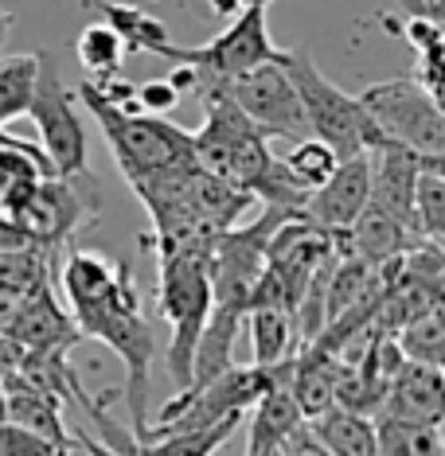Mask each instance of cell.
I'll return each instance as SVG.
<instances>
[{"instance_id":"484cf974","label":"cell","mask_w":445,"mask_h":456,"mask_svg":"<svg viewBox=\"0 0 445 456\" xmlns=\"http://www.w3.org/2000/svg\"><path fill=\"white\" fill-rule=\"evenodd\" d=\"M51 250H0V289L32 297L51 289Z\"/></svg>"},{"instance_id":"cb8c5ba5","label":"cell","mask_w":445,"mask_h":456,"mask_svg":"<svg viewBox=\"0 0 445 456\" xmlns=\"http://www.w3.org/2000/svg\"><path fill=\"white\" fill-rule=\"evenodd\" d=\"M395 344L402 351V359L441 367V359H445V320H441V305H430V308H422L418 316H410L407 324L395 331Z\"/></svg>"},{"instance_id":"9c48e42d","label":"cell","mask_w":445,"mask_h":456,"mask_svg":"<svg viewBox=\"0 0 445 456\" xmlns=\"http://www.w3.org/2000/svg\"><path fill=\"white\" fill-rule=\"evenodd\" d=\"M102 211V195L90 172L82 175H47V180L32 183V191L20 200V207L8 219L24 226L39 250L55 254L70 234L90 226Z\"/></svg>"},{"instance_id":"d6986e66","label":"cell","mask_w":445,"mask_h":456,"mask_svg":"<svg viewBox=\"0 0 445 456\" xmlns=\"http://www.w3.org/2000/svg\"><path fill=\"white\" fill-rule=\"evenodd\" d=\"M47 175L51 164L39 144L0 133V215H12L20 200L32 191V183L47 180Z\"/></svg>"},{"instance_id":"44dd1931","label":"cell","mask_w":445,"mask_h":456,"mask_svg":"<svg viewBox=\"0 0 445 456\" xmlns=\"http://www.w3.org/2000/svg\"><path fill=\"white\" fill-rule=\"evenodd\" d=\"M309 433L317 437V444H325L333 456H379V441H375V418L351 410H325L320 418L305 421Z\"/></svg>"},{"instance_id":"d6a6232c","label":"cell","mask_w":445,"mask_h":456,"mask_svg":"<svg viewBox=\"0 0 445 456\" xmlns=\"http://www.w3.org/2000/svg\"><path fill=\"white\" fill-rule=\"evenodd\" d=\"M203 4H207V12H211V16H219V20H235V16L243 12V8H239V0H203Z\"/></svg>"},{"instance_id":"6da1fadb","label":"cell","mask_w":445,"mask_h":456,"mask_svg":"<svg viewBox=\"0 0 445 456\" xmlns=\"http://www.w3.org/2000/svg\"><path fill=\"white\" fill-rule=\"evenodd\" d=\"M70 324L78 339H102L113 355L126 362V398H129V418H133V437H141L149 425V375L152 359H157V336H152L149 320L141 308V293L133 281L129 265H113V281L102 289L95 300L78 308H67Z\"/></svg>"},{"instance_id":"8fae6325","label":"cell","mask_w":445,"mask_h":456,"mask_svg":"<svg viewBox=\"0 0 445 456\" xmlns=\"http://www.w3.org/2000/svg\"><path fill=\"white\" fill-rule=\"evenodd\" d=\"M219 90L246 113V118L254 121L258 129L266 133V137H285V141L309 137L301 102H297L293 82L285 78L282 59H274V63H258V67H251V70H243V75L227 78Z\"/></svg>"},{"instance_id":"ba28073f","label":"cell","mask_w":445,"mask_h":456,"mask_svg":"<svg viewBox=\"0 0 445 456\" xmlns=\"http://www.w3.org/2000/svg\"><path fill=\"white\" fill-rule=\"evenodd\" d=\"M266 12H270V8H243V12L231 20V28L215 36L211 44H203V47L172 44L169 55H164V63L192 67L195 90H200V94L219 90L227 78L243 75V70H251L258 63H274V59H282V47H274Z\"/></svg>"},{"instance_id":"7402d4cb","label":"cell","mask_w":445,"mask_h":456,"mask_svg":"<svg viewBox=\"0 0 445 456\" xmlns=\"http://www.w3.org/2000/svg\"><path fill=\"white\" fill-rule=\"evenodd\" d=\"M246 413L223 418L203 429H188V433H164V437H149V441H133V456H215L231 441V433L243 425Z\"/></svg>"},{"instance_id":"5b68a950","label":"cell","mask_w":445,"mask_h":456,"mask_svg":"<svg viewBox=\"0 0 445 456\" xmlns=\"http://www.w3.org/2000/svg\"><path fill=\"white\" fill-rule=\"evenodd\" d=\"M195 164L211 175L239 183L243 191H254V183L274 164L270 137L235 106L223 90L203 94V126L192 133Z\"/></svg>"},{"instance_id":"f546056e","label":"cell","mask_w":445,"mask_h":456,"mask_svg":"<svg viewBox=\"0 0 445 456\" xmlns=\"http://www.w3.org/2000/svg\"><path fill=\"white\" fill-rule=\"evenodd\" d=\"M0 456H67L59 444L44 441L39 433H28L20 425H0Z\"/></svg>"},{"instance_id":"f1b7e54d","label":"cell","mask_w":445,"mask_h":456,"mask_svg":"<svg viewBox=\"0 0 445 456\" xmlns=\"http://www.w3.org/2000/svg\"><path fill=\"white\" fill-rule=\"evenodd\" d=\"M285 164V172L293 175L297 183H301L305 191H317L320 183L328 180V175L336 172V164L340 157L333 149H328L325 141H317V137H301V141H293V152L282 160Z\"/></svg>"},{"instance_id":"9a60e30c","label":"cell","mask_w":445,"mask_h":456,"mask_svg":"<svg viewBox=\"0 0 445 456\" xmlns=\"http://www.w3.org/2000/svg\"><path fill=\"white\" fill-rule=\"evenodd\" d=\"M422 238L410 231L402 219H395L391 211H383L379 203H371L359 211V219L344 231V246L348 254L364 257V262L371 265H383V262H395V257H402L407 250H414Z\"/></svg>"},{"instance_id":"7c38bea8","label":"cell","mask_w":445,"mask_h":456,"mask_svg":"<svg viewBox=\"0 0 445 456\" xmlns=\"http://www.w3.org/2000/svg\"><path fill=\"white\" fill-rule=\"evenodd\" d=\"M371 200V164L367 152L364 157H348L336 164V172L320 183L317 191L305 195L301 219H309L313 226L328 234H344L351 223L359 219V211Z\"/></svg>"},{"instance_id":"836d02e7","label":"cell","mask_w":445,"mask_h":456,"mask_svg":"<svg viewBox=\"0 0 445 456\" xmlns=\"http://www.w3.org/2000/svg\"><path fill=\"white\" fill-rule=\"evenodd\" d=\"M402 8H407L410 16H426V0H399Z\"/></svg>"},{"instance_id":"4dcf8cb0","label":"cell","mask_w":445,"mask_h":456,"mask_svg":"<svg viewBox=\"0 0 445 456\" xmlns=\"http://www.w3.org/2000/svg\"><path fill=\"white\" fill-rule=\"evenodd\" d=\"M180 106V90L172 86L169 78H149L137 86V110L141 113H152V118H164Z\"/></svg>"},{"instance_id":"1f68e13d","label":"cell","mask_w":445,"mask_h":456,"mask_svg":"<svg viewBox=\"0 0 445 456\" xmlns=\"http://www.w3.org/2000/svg\"><path fill=\"white\" fill-rule=\"evenodd\" d=\"M75 441H78V449L87 456H121V452H113L110 444H102L95 433H87V429H75Z\"/></svg>"},{"instance_id":"52a82bcc","label":"cell","mask_w":445,"mask_h":456,"mask_svg":"<svg viewBox=\"0 0 445 456\" xmlns=\"http://www.w3.org/2000/svg\"><path fill=\"white\" fill-rule=\"evenodd\" d=\"M359 106L379 129L383 141L402 144L418 160H445V113L441 102L426 94L414 78H387L371 82L359 94Z\"/></svg>"},{"instance_id":"3957f363","label":"cell","mask_w":445,"mask_h":456,"mask_svg":"<svg viewBox=\"0 0 445 456\" xmlns=\"http://www.w3.org/2000/svg\"><path fill=\"white\" fill-rule=\"evenodd\" d=\"M157 308L172 331L169 347H164L169 379L184 390L192 382L195 344H200V331L207 324V313H211V250L161 257Z\"/></svg>"},{"instance_id":"277c9868","label":"cell","mask_w":445,"mask_h":456,"mask_svg":"<svg viewBox=\"0 0 445 456\" xmlns=\"http://www.w3.org/2000/svg\"><path fill=\"white\" fill-rule=\"evenodd\" d=\"M282 70L297 90L309 137L325 141L340 160L364 157V152H371L383 141L379 129L371 126V118L364 113V106H359V98L344 94L336 82H328L305 51H282Z\"/></svg>"},{"instance_id":"d4e9b609","label":"cell","mask_w":445,"mask_h":456,"mask_svg":"<svg viewBox=\"0 0 445 456\" xmlns=\"http://www.w3.org/2000/svg\"><path fill=\"white\" fill-rule=\"evenodd\" d=\"M375 441L379 456H445L441 425L375 418Z\"/></svg>"},{"instance_id":"ffe728a7","label":"cell","mask_w":445,"mask_h":456,"mask_svg":"<svg viewBox=\"0 0 445 456\" xmlns=\"http://www.w3.org/2000/svg\"><path fill=\"white\" fill-rule=\"evenodd\" d=\"M90 4L102 12V24L121 39L126 51H133V55H157V59L169 55L172 47L169 28L152 12H144L141 4H118V0H90Z\"/></svg>"},{"instance_id":"4316f807","label":"cell","mask_w":445,"mask_h":456,"mask_svg":"<svg viewBox=\"0 0 445 456\" xmlns=\"http://www.w3.org/2000/svg\"><path fill=\"white\" fill-rule=\"evenodd\" d=\"M36 55H8L0 59V126L24 118L32 106V90H36Z\"/></svg>"},{"instance_id":"d590c367","label":"cell","mask_w":445,"mask_h":456,"mask_svg":"<svg viewBox=\"0 0 445 456\" xmlns=\"http://www.w3.org/2000/svg\"><path fill=\"white\" fill-rule=\"evenodd\" d=\"M239 8H270V0H239Z\"/></svg>"},{"instance_id":"5bb4252c","label":"cell","mask_w":445,"mask_h":456,"mask_svg":"<svg viewBox=\"0 0 445 456\" xmlns=\"http://www.w3.org/2000/svg\"><path fill=\"white\" fill-rule=\"evenodd\" d=\"M340 370H344L340 355H333V351H325V347H317V344H305L293 359H289L285 390H289V398L297 402V410H301L305 421H313L325 410L336 406Z\"/></svg>"},{"instance_id":"2e32d148","label":"cell","mask_w":445,"mask_h":456,"mask_svg":"<svg viewBox=\"0 0 445 456\" xmlns=\"http://www.w3.org/2000/svg\"><path fill=\"white\" fill-rule=\"evenodd\" d=\"M8 336L20 339L28 351H67L70 344H78V331L51 289L32 293L24 300V308H20V316H16V324Z\"/></svg>"},{"instance_id":"7a4b0ae2","label":"cell","mask_w":445,"mask_h":456,"mask_svg":"<svg viewBox=\"0 0 445 456\" xmlns=\"http://www.w3.org/2000/svg\"><path fill=\"white\" fill-rule=\"evenodd\" d=\"M78 98L87 102L90 118L102 126V137H106L113 160H118L121 175H126V183H137V180H144V175L195 164L192 133L180 129L176 121L110 106L90 82L78 86Z\"/></svg>"},{"instance_id":"603a6c76","label":"cell","mask_w":445,"mask_h":456,"mask_svg":"<svg viewBox=\"0 0 445 456\" xmlns=\"http://www.w3.org/2000/svg\"><path fill=\"white\" fill-rule=\"evenodd\" d=\"M414 226L422 242H445V172L433 160H422L414 175Z\"/></svg>"},{"instance_id":"8992f818","label":"cell","mask_w":445,"mask_h":456,"mask_svg":"<svg viewBox=\"0 0 445 456\" xmlns=\"http://www.w3.org/2000/svg\"><path fill=\"white\" fill-rule=\"evenodd\" d=\"M289 375V359L282 367H231L223 370L219 379H211L200 390H180L176 398H169L157 413V421L144 425V433L137 441L149 437H164V433H188V429H203V425H215L223 418H235V413H246L262 398L270 387L285 382Z\"/></svg>"},{"instance_id":"e0dca14e","label":"cell","mask_w":445,"mask_h":456,"mask_svg":"<svg viewBox=\"0 0 445 456\" xmlns=\"http://www.w3.org/2000/svg\"><path fill=\"white\" fill-rule=\"evenodd\" d=\"M251 410L254 413H251V425H246V429H251V437H246V456H282L285 441L305 425L297 402L289 398L285 382L270 387Z\"/></svg>"},{"instance_id":"30bf717a","label":"cell","mask_w":445,"mask_h":456,"mask_svg":"<svg viewBox=\"0 0 445 456\" xmlns=\"http://www.w3.org/2000/svg\"><path fill=\"white\" fill-rule=\"evenodd\" d=\"M39 70H36V90H32V106L28 118L39 126V149L51 164V175H82L87 168V129H82L75 98H70L67 82L59 78L55 63L47 51H39Z\"/></svg>"},{"instance_id":"ac0fdd59","label":"cell","mask_w":445,"mask_h":456,"mask_svg":"<svg viewBox=\"0 0 445 456\" xmlns=\"http://www.w3.org/2000/svg\"><path fill=\"white\" fill-rule=\"evenodd\" d=\"M243 331L251 336V351H254V367H282L285 359L297 355L301 344V331H297V316L289 308L277 305H254L243 320Z\"/></svg>"},{"instance_id":"e575fe53","label":"cell","mask_w":445,"mask_h":456,"mask_svg":"<svg viewBox=\"0 0 445 456\" xmlns=\"http://www.w3.org/2000/svg\"><path fill=\"white\" fill-rule=\"evenodd\" d=\"M8 28H12V12H4V8H0V47H4V36H8Z\"/></svg>"},{"instance_id":"4fadbf2b","label":"cell","mask_w":445,"mask_h":456,"mask_svg":"<svg viewBox=\"0 0 445 456\" xmlns=\"http://www.w3.org/2000/svg\"><path fill=\"white\" fill-rule=\"evenodd\" d=\"M445 413V382L441 367L430 362H410L402 359L399 370L387 382L383 406L375 418H395V421H418V425H441Z\"/></svg>"},{"instance_id":"83f0119b","label":"cell","mask_w":445,"mask_h":456,"mask_svg":"<svg viewBox=\"0 0 445 456\" xmlns=\"http://www.w3.org/2000/svg\"><path fill=\"white\" fill-rule=\"evenodd\" d=\"M75 59L90 75V82H98L106 75H121L126 47H121V39L113 36L106 24H90V28H82V36L75 39Z\"/></svg>"}]
</instances>
